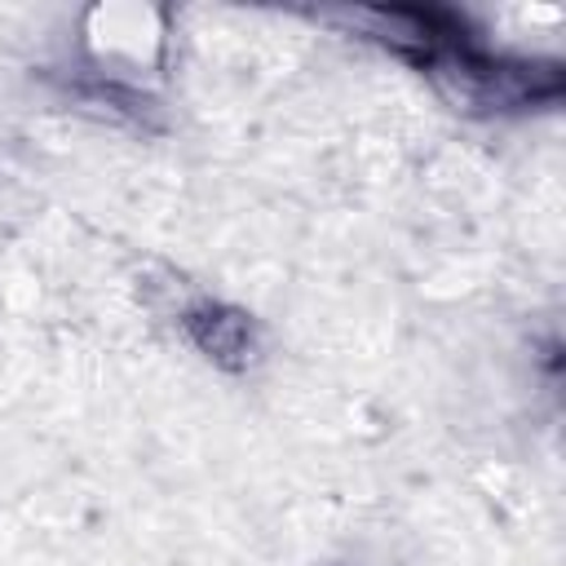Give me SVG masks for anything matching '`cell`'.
Returning <instances> with one entry per match:
<instances>
[{
	"label": "cell",
	"instance_id": "obj_2",
	"mask_svg": "<svg viewBox=\"0 0 566 566\" xmlns=\"http://www.w3.org/2000/svg\"><path fill=\"white\" fill-rule=\"evenodd\" d=\"M186 336L195 340L199 354H208L217 367H248L256 358V323L248 310L226 305V301H199L181 314Z\"/></svg>",
	"mask_w": 566,
	"mask_h": 566
},
{
	"label": "cell",
	"instance_id": "obj_1",
	"mask_svg": "<svg viewBox=\"0 0 566 566\" xmlns=\"http://www.w3.org/2000/svg\"><path fill=\"white\" fill-rule=\"evenodd\" d=\"M429 71L451 88L455 102L482 111H513L531 102H553L562 93V62L486 53L478 40L442 53Z\"/></svg>",
	"mask_w": 566,
	"mask_h": 566
}]
</instances>
